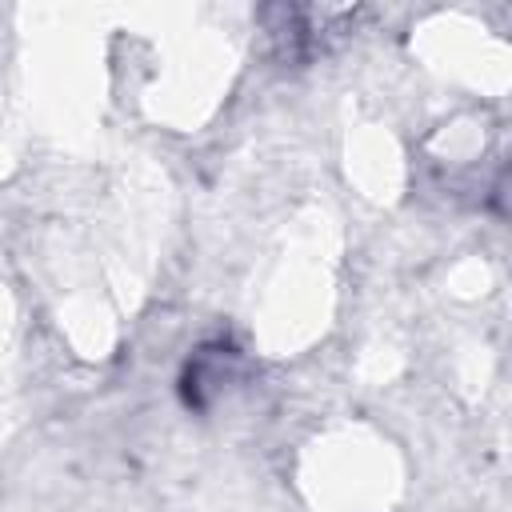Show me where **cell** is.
Returning <instances> with one entry per match:
<instances>
[{"label": "cell", "mask_w": 512, "mask_h": 512, "mask_svg": "<svg viewBox=\"0 0 512 512\" xmlns=\"http://www.w3.org/2000/svg\"><path fill=\"white\" fill-rule=\"evenodd\" d=\"M240 356H236V348L232 344H208V348H200V352H192V360H188V368H184V376H180V392H184V404L188 408H208V400H212V392L232 376V364H236Z\"/></svg>", "instance_id": "cell-1"}]
</instances>
